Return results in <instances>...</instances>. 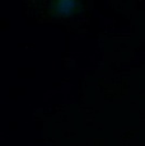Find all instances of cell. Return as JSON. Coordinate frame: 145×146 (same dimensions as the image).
<instances>
[{
	"label": "cell",
	"mask_w": 145,
	"mask_h": 146,
	"mask_svg": "<svg viewBox=\"0 0 145 146\" xmlns=\"http://www.w3.org/2000/svg\"><path fill=\"white\" fill-rule=\"evenodd\" d=\"M76 7L78 3L75 1H60L55 4V10L60 13H71L72 10H75Z\"/></svg>",
	"instance_id": "cell-1"
}]
</instances>
